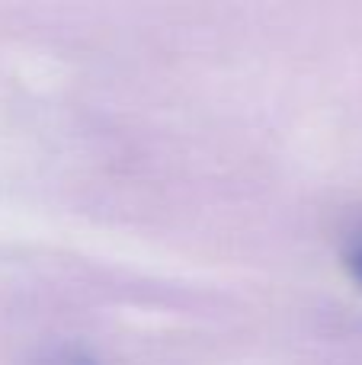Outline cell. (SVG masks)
<instances>
[{
    "mask_svg": "<svg viewBox=\"0 0 362 365\" xmlns=\"http://www.w3.org/2000/svg\"><path fill=\"white\" fill-rule=\"evenodd\" d=\"M346 272L353 276V282L362 289V234L353 240V247L346 250Z\"/></svg>",
    "mask_w": 362,
    "mask_h": 365,
    "instance_id": "obj_1",
    "label": "cell"
}]
</instances>
